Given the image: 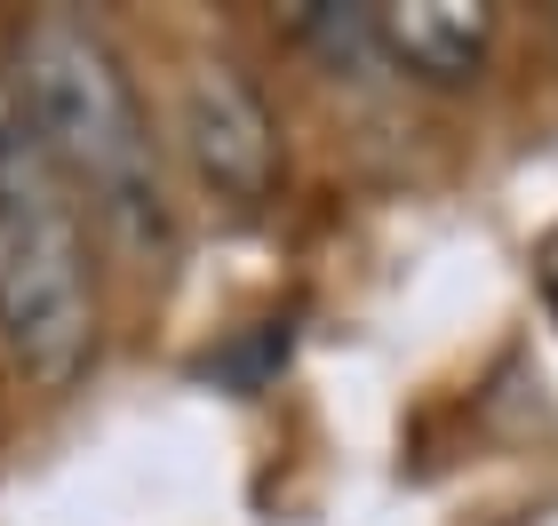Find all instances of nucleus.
<instances>
[{"instance_id":"obj_1","label":"nucleus","mask_w":558,"mask_h":526,"mask_svg":"<svg viewBox=\"0 0 558 526\" xmlns=\"http://www.w3.org/2000/svg\"><path fill=\"white\" fill-rule=\"evenodd\" d=\"M16 120L40 136L72 199L120 232V247L160 256L168 247V192H160V152L151 120L136 105V81L105 40V24L81 9H40L16 33Z\"/></svg>"},{"instance_id":"obj_2","label":"nucleus","mask_w":558,"mask_h":526,"mask_svg":"<svg viewBox=\"0 0 558 526\" xmlns=\"http://www.w3.org/2000/svg\"><path fill=\"white\" fill-rule=\"evenodd\" d=\"M0 351L40 391L81 383L96 359L88 216L24 120H0Z\"/></svg>"},{"instance_id":"obj_3","label":"nucleus","mask_w":558,"mask_h":526,"mask_svg":"<svg viewBox=\"0 0 558 526\" xmlns=\"http://www.w3.org/2000/svg\"><path fill=\"white\" fill-rule=\"evenodd\" d=\"M184 160L223 208H264L279 184V112L232 57L192 64L184 81Z\"/></svg>"},{"instance_id":"obj_4","label":"nucleus","mask_w":558,"mask_h":526,"mask_svg":"<svg viewBox=\"0 0 558 526\" xmlns=\"http://www.w3.org/2000/svg\"><path fill=\"white\" fill-rule=\"evenodd\" d=\"M495 48V9L478 0H399L375 9V57L415 72L423 88H471Z\"/></svg>"},{"instance_id":"obj_5","label":"nucleus","mask_w":558,"mask_h":526,"mask_svg":"<svg viewBox=\"0 0 558 526\" xmlns=\"http://www.w3.org/2000/svg\"><path fill=\"white\" fill-rule=\"evenodd\" d=\"M535 288H543V311H550V328H558V223H550L543 247H535Z\"/></svg>"}]
</instances>
